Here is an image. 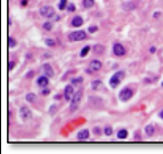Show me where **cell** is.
I'll return each mask as SVG.
<instances>
[{
	"label": "cell",
	"instance_id": "23",
	"mask_svg": "<svg viewBox=\"0 0 163 154\" xmlns=\"http://www.w3.org/2000/svg\"><path fill=\"white\" fill-rule=\"evenodd\" d=\"M68 0H61L59 1V4H58V8H59V10H63V9H65L68 6Z\"/></svg>",
	"mask_w": 163,
	"mask_h": 154
},
{
	"label": "cell",
	"instance_id": "24",
	"mask_svg": "<svg viewBox=\"0 0 163 154\" xmlns=\"http://www.w3.org/2000/svg\"><path fill=\"white\" fill-rule=\"evenodd\" d=\"M45 42H46V45H47L48 47H55V45H56L55 40L54 39H52V38H47Z\"/></svg>",
	"mask_w": 163,
	"mask_h": 154
},
{
	"label": "cell",
	"instance_id": "2",
	"mask_svg": "<svg viewBox=\"0 0 163 154\" xmlns=\"http://www.w3.org/2000/svg\"><path fill=\"white\" fill-rule=\"evenodd\" d=\"M82 99V91L79 90L77 92H74L72 99H71V103H70V111L71 112H75L78 108H79V105H80V102Z\"/></svg>",
	"mask_w": 163,
	"mask_h": 154
},
{
	"label": "cell",
	"instance_id": "21",
	"mask_svg": "<svg viewBox=\"0 0 163 154\" xmlns=\"http://www.w3.org/2000/svg\"><path fill=\"white\" fill-rule=\"evenodd\" d=\"M42 29H45L46 31H52V30H53V24H52V22H45V23L42 24Z\"/></svg>",
	"mask_w": 163,
	"mask_h": 154
},
{
	"label": "cell",
	"instance_id": "5",
	"mask_svg": "<svg viewBox=\"0 0 163 154\" xmlns=\"http://www.w3.org/2000/svg\"><path fill=\"white\" fill-rule=\"evenodd\" d=\"M134 96V90L131 89V88H124L120 91V94H119V99L121 101V102H127V101H129L131 97Z\"/></svg>",
	"mask_w": 163,
	"mask_h": 154
},
{
	"label": "cell",
	"instance_id": "19",
	"mask_svg": "<svg viewBox=\"0 0 163 154\" xmlns=\"http://www.w3.org/2000/svg\"><path fill=\"white\" fill-rule=\"evenodd\" d=\"M105 50V47L103 45H96L94 46V52L95 54H103Z\"/></svg>",
	"mask_w": 163,
	"mask_h": 154
},
{
	"label": "cell",
	"instance_id": "14",
	"mask_svg": "<svg viewBox=\"0 0 163 154\" xmlns=\"http://www.w3.org/2000/svg\"><path fill=\"white\" fill-rule=\"evenodd\" d=\"M122 8L124 10H127V12H131V10H134L135 8H136V5L134 4V2H125V4H123L122 5Z\"/></svg>",
	"mask_w": 163,
	"mask_h": 154
},
{
	"label": "cell",
	"instance_id": "12",
	"mask_svg": "<svg viewBox=\"0 0 163 154\" xmlns=\"http://www.w3.org/2000/svg\"><path fill=\"white\" fill-rule=\"evenodd\" d=\"M37 83H38L40 87H47L48 83H49V79H48L47 76H41V77L38 78Z\"/></svg>",
	"mask_w": 163,
	"mask_h": 154
},
{
	"label": "cell",
	"instance_id": "8",
	"mask_svg": "<svg viewBox=\"0 0 163 154\" xmlns=\"http://www.w3.org/2000/svg\"><path fill=\"white\" fill-rule=\"evenodd\" d=\"M113 52L115 54V56L121 57V56H123L125 54V49H124V47H123L121 43H115L113 46Z\"/></svg>",
	"mask_w": 163,
	"mask_h": 154
},
{
	"label": "cell",
	"instance_id": "41",
	"mask_svg": "<svg viewBox=\"0 0 163 154\" xmlns=\"http://www.w3.org/2000/svg\"><path fill=\"white\" fill-rule=\"evenodd\" d=\"M162 86H163V82H162Z\"/></svg>",
	"mask_w": 163,
	"mask_h": 154
},
{
	"label": "cell",
	"instance_id": "28",
	"mask_svg": "<svg viewBox=\"0 0 163 154\" xmlns=\"http://www.w3.org/2000/svg\"><path fill=\"white\" fill-rule=\"evenodd\" d=\"M68 12H71V13H73V12H75V5L74 4H70V5H68Z\"/></svg>",
	"mask_w": 163,
	"mask_h": 154
},
{
	"label": "cell",
	"instance_id": "1",
	"mask_svg": "<svg viewBox=\"0 0 163 154\" xmlns=\"http://www.w3.org/2000/svg\"><path fill=\"white\" fill-rule=\"evenodd\" d=\"M124 76H125V73H124V71H122V70L115 72L111 77V79H109V86H111V88H116L121 83V81L124 79Z\"/></svg>",
	"mask_w": 163,
	"mask_h": 154
},
{
	"label": "cell",
	"instance_id": "37",
	"mask_svg": "<svg viewBox=\"0 0 163 154\" xmlns=\"http://www.w3.org/2000/svg\"><path fill=\"white\" fill-rule=\"evenodd\" d=\"M150 52H155V51H156V48H155V47H150Z\"/></svg>",
	"mask_w": 163,
	"mask_h": 154
},
{
	"label": "cell",
	"instance_id": "36",
	"mask_svg": "<svg viewBox=\"0 0 163 154\" xmlns=\"http://www.w3.org/2000/svg\"><path fill=\"white\" fill-rule=\"evenodd\" d=\"M21 5H22V6H26L27 0H22V1H21Z\"/></svg>",
	"mask_w": 163,
	"mask_h": 154
},
{
	"label": "cell",
	"instance_id": "22",
	"mask_svg": "<svg viewBox=\"0 0 163 154\" xmlns=\"http://www.w3.org/2000/svg\"><path fill=\"white\" fill-rule=\"evenodd\" d=\"M90 50V46H84L83 48L81 49V52H80V56L81 57H84V56H87V54L89 52Z\"/></svg>",
	"mask_w": 163,
	"mask_h": 154
},
{
	"label": "cell",
	"instance_id": "30",
	"mask_svg": "<svg viewBox=\"0 0 163 154\" xmlns=\"http://www.w3.org/2000/svg\"><path fill=\"white\" fill-rule=\"evenodd\" d=\"M56 108H57V106H56V105L50 106V108H49V113H50V114H54L55 112H56Z\"/></svg>",
	"mask_w": 163,
	"mask_h": 154
},
{
	"label": "cell",
	"instance_id": "35",
	"mask_svg": "<svg viewBox=\"0 0 163 154\" xmlns=\"http://www.w3.org/2000/svg\"><path fill=\"white\" fill-rule=\"evenodd\" d=\"M159 16H161V13H160V12H156V13H154V15H153L154 18H157Z\"/></svg>",
	"mask_w": 163,
	"mask_h": 154
},
{
	"label": "cell",
	"instance_id": "38",
	"mask_svg": "<svg viewBox=\"0 0 163 154\" xmlns=\"http://www.w3.org/2000/svg\"><path fill=\"white\" fill-rule=\"evenodd\" d=\"M135 139H137V141H140V136L138 135V132H136V138Z\"/></svg>",
	"mask_w": 163,
	"mask_h": 154
},
{
	"label": "cell",
	"instance_id": "7",
	"mask_svg": "<svg viewBox=\"0 0 163 154\" xmlns=\"http://www.w3.org/2000/svg\"><path fill=\"white\" fill-rule=\"evenodd\" d=\"M40 14L46 18H52L55 15V10L52 6H42L40 8Z\"/></svg>",
	"mask_w": 163,
	"mask_h": 154
},
{
	"label": "cell",
	"instance_id": "6",
	"mask_svg": "<svg viewBox=\"0 0 163 154\" xmlns=\"http://www.w3.org/2000/svg\"><path fill=\"white\" fill-rule=\"evenodd\" d=\"M20 116H21V119L23 120V121H29V120H31L32 119V112H31V110L26 107V106H22L21 108H20Z\"/></svg>",
	"mask_w": 163,
	"mask_h": 154
},
{
	"label": "cell",
	"instance_id": "18",
	"mask_svg": "<svg viewBox=\"0 0 163 154\" xmlns=\"http://www.w3.org/2000/svg\"><path fill=\"white\" fill-rule=\"evenodd\" d=\"M25 99H26V102H29V103H34L36 99H37V96H36V94H33V92H29V94H26V96H25Z\"/></svg>",
	"mask_w": 163,
	"mask_h": 154
},
{
	"label": "cell",
	"instance_id": "10",
	"mask_svg": "<svg viewBox=\"0 0 163 154\" xmlns=\"http://www.w3.org/2000/svg\"><path fill=\"white\" fill-rule=\"evenodd\" d=\"M43 73L47 76L48 78H53L54 77V70L52 67V65L49 63H46L43 64Z\"/></svg>",
	"mask_w": 163,
	"mask_h": 154
},
{
	"label": "cell",
	"instance_id": "39",
	"mask_svg": "<svg viewBox=\"0 0 163 154\" xmlns=\"http://www.w3.org/2000/svg\"><path fill=\"white\" fill-rule=\"evenodd\" d=\"M55 99H61V95H56L55 96Z\"/></svg>",
	"mask_w": 163,
	"mask_h": 154
},
{
	"label": "cell",
	"instance_id": "29",
	"mask_svg": "<svg viewBox=\"0 0 163 154\" xmlns=\"http://www.w3.org/2000/svg\"><path fill=\"white\" fill-rule=\"evenodd\" d=\"M97 30H98V27L96 25H91L89 29H88V32H90V33H95V32H97Z\"/></svg>",
	"mask_w": 163,
	"mask_h": 154
},
{
	"label": "cell",
	"instance_id": "13",
	"mask_svg": "<svg viewBox=\"0 0 163 154\" xmlns=\"http://www.w3.org/2000/svg\"><path fill=\"white\" fill-rule=\"evenodd\" d=\"M71 24H72V26H74V27H79V26H81L83 24V20H82L81 16H75V17L72 18Z\"/></svg>",
	"mask_w": 163,
	"mask_h": 154
},
{
	"label": "cell",
	"instance_id": "17",
	"mask_svg": "<svg viewBox=\"0 0 163 154\" xmlns=\"http://www.w3.org/2000/svg\"><path fill=\"white\" fill-rule=\"evenodd\" d=\"M128 137V131L127 129H120L118 131V138L119 139H125Z\"/></svg>",
	"mask_w": 163,
	"mask_h": 154
},
{
	"label": "cell",
	"instance_id": "25",
	"mask_svg": "<svg viewBox=\"0 0 163 154\" xmlns=\"http://www.w3.org/2000/svg\"><path fill=\"white\" fill-rule=\"evenodd\" d=\"M8 45H9V48H14L17 45V42H16V40L13 37H9L8 38Z\"/></svg>",
	"mask_w": 163,
	"mask_h": 154
},
{
	"label": "cell",
	"instance_id": "15",
	"mask_svg": "<svg viewBox=\"0 0 163 154\" xmlns=\"http://www.w3.org/2000/svg\"><path fill=\"white\" fill-rule=\"evenodd\" d=\"M102 86H103V82H102L100 80H94V81L91 82V88H93V90H95V91L100 89Z\"/></svg>",
	"mask_w": 163,
	"mask_h": 154
},
{
	"label": "cell",
	"instance_id": "16",
	"mask_svg": "<svg viewBox=\"0 0 163 154\" xmlns=\"http://www.w3.org/2000/svg\"><path fill=\"white\" fill-rule=\"evenodd\" d=\"M154 132H155V129H154V127H153L152 125H147V126L145 127V134H146L148 137H152V136L154 135Z\"/></svg>",
	"mask_w": 163,
	"mask_h": 154
},
{
	"label": "cell",
	"instance_id": "11",
	"mask_svg": "<svg viewBox=\"0 0 163 154\" xmlns=\"http://www.w3.org/2000/svg\"><path fill=\"white\" fill-rule=\"evenodd\" d=\"M89 138V130L88 129H82L78 134V139L79 141H87Z\"/></svg>",
	"mask_w": 163,
	"mask_h": 154
},
{
	"label": "cell",
	"instance_id": "34",
	"mask_svg": "<svg viewBox=\"0 0 163 154\" xmlns=\"http://www.w3.org/2000/svg\"><path fill=\"white\" fill-rule=\"evenodd\" d=\"M49 92H50V90H49V89H43V90H42V95H45V96L49 95Z\"/></svg>",
	"mask_w": 163,
	"mask_h": 154
},
{
	"label": "cell",
	"instance_id": "26",
	"mask_svg": "<svg viewBox=\"0 0 163 154\" xmlns=\"http://www.w3.org/2000/svg\"><path fill=\"white\" fill-rule=\"evenodd\" d=\"M82 81H83V78L82 77L74 78V79L71 80V83H72V85H79V83H81Z\"/></svg>",
	"mask_w": 163,
	"mask_h": 154
},
{
	"label": "cell",
	"instance_id": "20",
	"mask_svg": "<svg viewBox=\"0 0 163 154\" xmlns=\"http://www.w3.org/2000/svg\"><path fill=\"white\" fill-rule=\"evenodd\" d=\"M95 5V0H83V7L84 8H91Z\"/></svg>",
	"mask_w": 163,
	"mask_h": 154
},
{
	"label": "cell",
	"instance_id": "9",
	"mask_svg": "<svg viewBox=\"0 0 163 154\" xmlns=\"http://www.w3.org/2000/svg\"><path fill=\"white\" fill-rule=\"evenodd\" d=\"M73 95H74L73 87H72L71 85H68V86L65 87V89H64V97H65V99H66L68 102H71V99H72Z\"/></svg>",
	"mask_w": 163,
	"mask_h": 154
},
{
	"label": "cell",
	"instance_id": "32",
	"mask_svg": "<svg viewBox=\"0 0 163 154\" xmlns=\"http://www.w3.org/2000/svg\"><path fill=\"white\" fill-rule=\"evenodd\" d=\"M15 65H16V63H15L14 61H10V62H9V70H10V71L15 67Z\"/></svg>",
	"mask_w": 163,
	"mask_h": 154
},
{
	"label": "cell",
	"instance_id": "27",
	"mask_svg": "<svg viewBox=\"0 0 163 154\" xmlns=\"http://www.w3.org/2000/svg\"><path fill=\"white\" fill-rule=\"evenodd\" d=\"M104 134H105L106 136H111V135L113 134V129H112V127H105V128H104Z\"/></svg>",
	"mask_w": 163,
	"mask_h": 154
},
{
	"label": "cell",
	"instance_id": "4",
	"mask_svg": "<svg viewBox=\"0 0 163 154\" xmlns=\"http://www.w3.org/2000/svg\"><path fill=\"white\" fill-rule=\"evenodd\" d=\"M102 62L100 61H98V60H93L90 63H89V67L86 70V72L88 73V74H91V73H94V72H98L100 69H102Z\"/></svg>",
	"mask_w": 163,
	"mask_h": 154
},
{
	"label": "cell",
	"instance_id": "33",
	"mask_svg": "<svg viewBox=\"0 0 163 154\" xmlns=\"http://www.w3.org/2000/svg\"><path fill=\"white\" fill-rule=\"evenodd\" d=\"M94 132H95V135H100V128L95 127V128H94Z\"/></svg>",
	"mask_w": 163,
	"mask_h": 154
},
{
	"label": "cell",
	"instance_id": "3",
	"mask_svg": "<svg viewBox=\"0 0 163 154\" xmlns=\"http://www.w3.org/2000/svg\"><path fill=\"white\" fill-rule=\"evenodd\" d=\"M87 38V33L82 30H79V31H74L72 33L68 34V40L70 41H82Z\"/></svg>",
	"mask_w": 163,
	"mask_h": 154
},
{
	"label": "cell",
	"instance_id": "31",
	"mask_svg": "<svg viewBox=\"0 0 163 154\" xmlns=\"http://www.w3.org/2000/svg\"><path fill=\"white\" fill-rule=\"evenodd\" d=\"M33 76H34V72H33V71H29V72L26 73V76H25V77H26L27 79H30V78H32Z\"/></svg>",
	"mask_w": 163,
	"mask_h": 154
},
{
	"label": "cell",
	"instance_id": "40",
	"mask_svg": "<svg viewBox=\"0 0 163 154\" xmlns=\"http://www.w3.org/2000/svg\"><path fill=\"white\" fill-rule=\"evenodd\" d=\"M160 118H161V119H163V110L161 111V112H160Z\"/></svg>",
	"mask_w": 163,
	"mask_h": 154
}]
</instances>
